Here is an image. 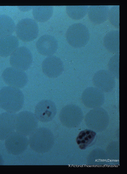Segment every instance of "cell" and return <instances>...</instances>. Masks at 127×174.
Returning a JSON list of instances; mask_svg holds the SVG:
<instances>
[{"label": "cell", "mask_w": 127, "mask_h": 174, "mask_svg": "<svg viewBox=\"0 0 127 174\" xmlns=\"http://www.w3.org/2000/svg\"><path fill=\"white\" fill-rule=\"evenodd\" d=\"M24 102V95L18 88L7 86L0 90V107L7 111L15 113L20 111Z\"/></svg>", "instance_id": "6da1fadb"}, {"label": "cell", "mask_w": 127, "mask_h": 174, "mask_svg": "<svg viewBox=\"0 0 127 174\" xmlns=\"http://www.w3.org/2000/svg\"><path fill=\"white\" fill-rule=\"evenodd\" d=\"M66 37L68 42L71 46L76 48L81 47L88 43L90 34L86 26L80 23H76L68 28Z\"/></svg>", "instance_id": "7a4b0ae2"}, {"label": "cell", "mask_w": 127, "mask_h": 174, "mask_svg": "<svg viewBox=\"0 0 127 174\" xmlns=\"http://www.w3.org/2000/svg\"><path fill=\"white\" fill-rule=\"evenodd\" d=\"M16 32L20 40L26 42L36 39L39 33L38 24L34 19L25 18L20 20L17 24Z\"/></svg>", "instance_id": "3957f363"}, {"label": "cell", "mask_w": 127, "mask_h": 174, "mask_svg": "<svg viewBox=\"0 0 127 174\" xmlns=\"http://www.w3.org/2000/svg\"><path fill=\"white\" fill-rule=\"evenodd\" d=\"M37 123V118L33 113L23 111L16 115L15 129L25 136L30 135L35 131Z\"/></svg>", "instance_id": "277c9868"}, {"label": "cell", "mask_w": 127, "mask_h": 174, "mask_svg": "<svg viewBox=\"0 0 127 174\" xmlns=\"http://www.w3.org/2000/svg\"><path fill=\"white\" fill-rule=\"evenodd\" d=\"M33 55L27 47H18L11 55L10 61L13 67L24 71L28 69L32 64Z\"/></svg>", "instance_id": "5b68a950"}, {"label": "cell", "mask_w": 127, "mask_h": 174, "mask_svg": "<svg viewBox=\"0 0 127 174\" xmlns=\"http://www.w3.org/2000/svg\"><path fill=\"white\" fill-rule=\"evenodd\" d=\"M29 144L26 136L17 131L14 132L5 140L7 151L13 155H18L25 150Z\"/></svg>", "instance_id": "8992f818"}, {"label": "cell", "mask_w": 127, "mask_h": 174, "mask_svg": "<svg viewBox=\"0 0 127 174\" xmlns=\"http://www.w3.org/2000/svg\"><path fill=\"white\" fill-rule=\"evenodd\" d=\"M2 76L7 84L17 88L23 87L28 81L27 76L23 71L13 67L5 69L2 73Z\"/></svg>", "instance_id": "52a82bcc"}, {"label": "cell", "mask_w": 127, "mask_h": 174, "mask_svg": "<svg viewBox=\"0 0 127 174\" xmlns=\"http://www.w3.org/2000/svg\"><path fill=\"white\" fill-rule=\"evenodd\" d=\"M57 109L55 103L50 100H43L36 105L35 115L40 121L48 122L52 120L56 114Z\"/></svg>", "instance_id": "ba28073f"}, {"label": "cell", "mask_w": 127, "mask_h": 174, "mask_svg": "<svg viewBox=\"0 0 127 174\" xmlns=\"http://www.w3.org/2000/svg\"><path fill=\"white\" fill-rule=\"evenodd\" d=\"M93 81L97 88L104 92L111 91L116 84L114 77L109 71L105 70H100L96 72Z\"/></svg>", "instance_id": "9c48e42d"}, {"label": "cell", "mask_w": 127, "mask_h": 174, "mask_svg": "<svg viewBox=\"0 0 127 174\" xmlns=\"http://www.w3.org/2000/svg\"><path fill=\"white\" fill-rule=\"evenodd\" d=\"M42 67L43 72L50 78H56L61 75L64 70L62 60L58 57L51 55L43 61Z\"/></svg>", "instance_id": "30bf717a"}, {"label": "cell", "mask_w": 127, "mask_h": 174, "mask_svg": "<svg viewBox=\"0 0 127 174\" xmlns=\"http://www.w3.org/2000/svg\"><path fill=\"white\" fill-rule=\"evenodd\" d=\"M82 102L86 106L90 108L100 106L104 103V94L102 91L93 87L86 88L82 95Z\"/></svg>", "instance_id": "8fae6325"}, {"label": "cell", "mask_w": 127, "mask_h": 174, "mask_svg": "<svg viewBox=\"0 0 127 174\" xmlns=\"http://www.w3.org/2000/svg\"><path fill=\"white\" fill-rule=\"evenodd\" d=\"M16 115L8 111L0 114V140H5L14 131Z\"/></svg>", "instance_id": "7c38bea8"}, {"label": "cell", "mask_w": 127, "mask_h": 174, "mask_svg": "<svg viewBox=\"0 0 127 174\" xmlns=\"http://www.w3.org/2000/svg\"><path fill=\"white\" fill-rule=\"evenodd\" d=\"M36 46L38 52L46 56L52 55L57 51L58 47V42L53 36L45 34L38 39Z\"/></svg>", "instance_id": "4fadbf2b"}, {"label": "cell", "mask_w": 127, "mask_h": 174, "mask_svg": "<svg viewBox=\"0 0 127 174\" xmlns=\"http://www.w3.org/2000/svg\"><path fill=\"white\" fill-rule=\"evenodd\" d=\"M109 8L106 5H91L88 7V18L93 22L100 24L107 20L108 16Z\"/></svg>", "instance_id": "5bb4252c"}, {"label": "cell", "mask_w": 127, "mask_h": 174, "mask_svg": "<svg viewBox=\"0 0 127 174\" xmlns=\"http://www.w3.org/2000/svg\"><path fill=\"white\" fill-rule=\"evenodd\" d=\"M19 41L15 36L11 35L0 38V56L6 57L11 55L18 47Z\"/></svg>", "instance_id": "9a60e30c"}, {"label": "cell", "mask_w": 127, "mask_h": 174, "mask_svg": "<svg viewBox=\"0 0 127 174\" xmlns=\"http://www.w3.org/2000/svg\"><path fill=\"white\" fill-rule=\"evenodd\" d=\"M82 117L81 109L77 105L71 104L64 108L60 114V118L64 122L76 121L80 120Z\"/></svg>", "instance_id": "2e32d148"}, {"label": "cell", "mask_w": 127, "mask_h": 174, "mask_svg": "<svg viewBox=\"0 0 127 174\" xmlns=\"http://www.w3.org/2000/svg\"><path fill=\"white\" fill-rule=\"evenodd\" d=\"M104 44L110 52L118 54L119 53V31L113 30L110 31L105 36Z\"/></svg>", "instance_id": "e0dca14e"}, {"label": "cell", "mask_w": 127, "mask_h": 174, "mask_svg": "<svg viewBox=\"0 0 127 174\" xmlns=\"http://www.w3.org/2000/svg\"><path fill=\"white\" fill-rule=\"evenodd\" d=\"M53 12L52 6H36L33 8V13L34 19L39 22H44L52 16Z\"/></svg>", "instance_id": "ac0fdd59"}, {"label": "cell", "mask_w": 127, "mask_h": 174, "mask_svg": "<svg viewBox=\"0 0 127 174\" xmlns=\"http://www.w3.org/2000/svg\"><path fill=\"white\" fill-rule=\"evenodd\" d=\"M12 19L5 14L0 15V38L11 35L15 29Z\"/></svg>", "instance_id": "d6986e66"}, {"label": "cell", "mask_w": 127, "mask_h": 174, "mask_svg": "<svg viewBox=\"0 0 127 174\" xmlns=\"http://www.w3.org/2000/svg\"><path fill=\"white\" fill-rule=\"evenodd\" d=\"M96 135V133L91 130L82 131L77 137V143L81 149H85L93 141Z\"/></svg>", "instance_id": "ffe728a7"}, {"label": "cell", "mask_w": 127, "mask_h": 174, "mask_svg": "<svg viewBox=\"0 0 127 174\" xmlns=\"http://www.w3.org/2000/svg\"><path fill=\"white\" fill-rule=\"evenodd\" d=\"M88 6H67L66 11L69 16L71 18L76 20L81 19L84 17L88 12Z\"/></svg>", "instance_id": "44dd1931"}, {"label": "cell", "mask_w": 127, "mask_h": 174, "mask_svg": "<svg viewBox=\"0 0 127 174\" xmlns=\"http://www.w3.org/2000/svg\"><path fill=\"white\" fill-rule=\"evenodd\" d=\"M119 54H117L110 59L108 64L109 72L117 79L119 78Z\"/></svg>", "instance_id": "7402d4cb"}, {"label": "cell", "mask_w": 127, "mask_h": 174, "mask_svg": "<svg viewBox=\"0 0 127 174\" xmlns=\"http://www.w3.org/2000/svg\"><path fill=\"white\" fill-rule=\"evenodd\" d=\"M119 5L113 6L109 10L108 18L111 23L117 28L119 27Z\"/></svg>", "instance_id": "603a6c76"}, {"label": "cell", "mask_w": 127, "mask_h": 174, "mask_svg": "<svg viewBox=\"0 0 127 174\" xmlns=\"http://www.w3.org/2000/svg\"><path fill=\"white\" fill-rule=\"evenodd\" d=\"M4 163V160L2 156L0 154V165H2Z\"/></svg>", "instance_id": "cb8c5ba5"}]
</instances>
